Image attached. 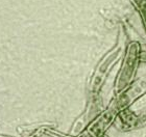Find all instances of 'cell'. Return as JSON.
Listing matches in <instances>:
<instances>
[{
    "label": "cell",
    "mask_w": 146,
    "mask_h": 137,
    "mask_svg": "<svg viewBox=\"0 0 146 137\" xmlns=\"http://www.w3.org/2000/svg\"><path fill=\"white\" fill-rule=\"evenodd\" d=\"M145 106H146V94L143 96L142 98H140V99L133 105V109H135V110L143 109Z\"/></svg>",
    "instance_id": "1"
}]
</instances>
